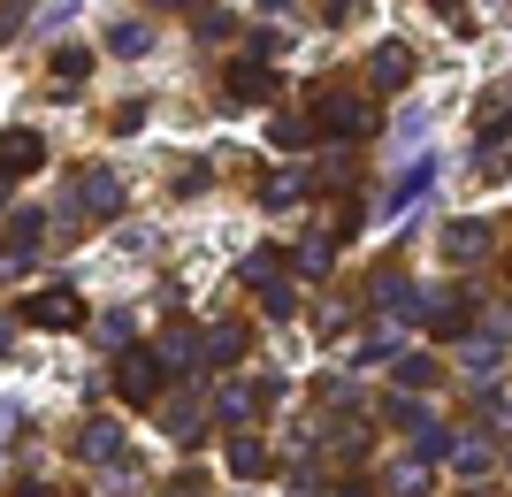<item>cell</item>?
<instances>
[{
	"label": "cell",
	"mask_w": 512,
	"mask_h": 497,
	"mask_svg": "<svg viewBox=\"0 0 512 497\" xmlns=\"http://www.w3.org/2000/svg\"><path fill=\"white\" fill-rule=\"evenodd\" d=\"M253 413H260V383L253 390H245V383L222 390V421H230V429H237V421H253Z\"/></svg>",
	"instance_id": "13"
},
{
	"label": "cell",
	"mask_w": 512,
	"mask_h": 497,
	"mask_svg": "<svg viewBox=\"0 0 512 497\" xmlns=\"http://www.w3.org/2000/svg\"><path fill=\"white\" fill-rule=\"evenodd\" d=\"M77 452H85L92 467H123V459H130V436L115 429V421H85V436H77Z\"/></svg>",
	"instance_id": "4"
},
{
	"label": "cell",
	"mask_w": 512,
	"mask_h": 497,
	"mask_svg": "<svg viewBox=\"0 0 512 497\" xmlns=\"http://www.w3.org/2000/svg\"><path fill=\"white\" fill-rule=\"evenodd\" d=\"M85 69H92V54H85V46H62V54H54V77H62V85H77Z\"/></svg>",
	"instance_id": "18"
},
{
	"label": "cell",
	"mask_w": 512,
	"mask_h": 497,
	"mask_svg": "<svg viewBox=\"0 0 512 497\" xmlns=\"http://www.w3.org/2000/svg\"><path fill=\"white\" fill-rule=\"evenodd\" d=\"M321 497H360V482H337V490H321Z\"/></svg>",
	"instance_id": "23"
},
{
	"label": "cell",
	"mask_w": 512,
	"mask_h": 497,
	"mask_svg": "<svg viewBox=\"0 0 512 497\" xmlns=\"http://www.w3.org/2000/svg\"><path fill=\"white\" fill-rule=\"evenodd\" d=\"M0 352H8V329H0Z\"/></svg>",
	"instance_id": "26"
},
{
	"label": "cell",
	"mask_w": 512,
	"mask_h": 497,
	"mask_svg": "<svg viewBox=\"0 0 512 497\" xmlns=\"http://www.w3.org/2000/svg\"><path fill=\"white\" fill-rule=\"evenodd\" d=\"M77 199H85V215H115V207H123L115 169H85V176H77Z\"/></svg>",
	"instance_id": "7"
},
{
	"label": "cell",
	"mask_w": 512,
	"mask_h": 497,
	"mask_svg": "<svg viewBox=\"0 0 512 497\" xmlns=\"http://www.w3.org/2000/svg\"><path fill=\"white\" fill-rule=\"evenodd\" d=\"M169 497H207V482H192V475H184V482H169Z\"/></svg>",
	"instance_id": "21"
},
{
	"label": "cell",
	"mask_w": 512,
	"mask_h": 497,
	"mask_svg": "<svg viewBox=\"0 0 512 497\" xmlns=\"http://www.w3.org/2000/svg\"><path fill=\"white\" fill-rule=\"evenodd\" d=\"M39 161H46L39 130H0V176H31Z\"/></svg>",
	"instance_id": "5"
},
{
	"label": "cell",
	"mask_w": 512,
	"mask_h": 497,
	"mask_svg": "<svg viewBox=\"0 0 512 497\" xmlns=\"http://www.w3.org/2000/svg\"><path fill=\"white\" fill-rule=\"evenodd\" d=\"M268 467H276V459H268V444H253V436H237V444H230V475L253 482V475H268Z\"/></svg>",
	"instance_id": "9"
},
{
	"label": "cell",
	"mask_w": 512,
	"mask_h": 497,
	"mask_svg": "<svg viewBox=\"0 0 512 497\" xmlns=\"http://www.w3.org/2000/svg\"><path fill=\"white\" fill-rule=\"evenodd\" d=\"M107 46H115V54H146L153 31H146V23H115V31H107Z\"/></svg>",
	"instance_id": "16"
},
{
	"label": "cell",
	"mask_w": 512,
	"mask_h": 497,
	"mask_svg": "<svg viewBox=\"0 0 512 497\" xmlns=\"http://www.w3.org/2000/svg\"><path fill=\"white\" fill-rule=\"evenodd\" d=\"M245 283H260V291H276V283H283V253H276V245L245 253Z\"/></svg>",
	"instance_id": "11"
},
{
	"label": "cell",
	"mask_w": 512,
	"mask_h": 497,
	"mask_svg": "<svg viewBox=\"0 0 512 497\" xmlns=\"http://www.w3.org/2000/svg\"><path fill=\"white\" fill-rule=\"evenodd\" d=\"M161 421H169V436H184V444H192V436H199V398H176Z\"/></svg>",
	"instance_id": "15"
},
{
	"label": "cell",
	"mask_w": 512,
	"mask_h": 497,
	"mask_svg": "<svg viewBox=\"0 0 512 497\" xmlns=\"http://www.w3.org/2000/svg\"><path fill=\"white\" fill-rule=\"evenodd\" d=\"M260 299H268V314H276V322H283V314L299 306V291H291V283H276V291H260Z\"/></svg>",
	"instance_id": "19"
},
{
	"label": "cell",
	"mask_w": 512,
	"mask_h": 497,
	"mask_svg": "<svg viewBox=\"0 0 512 497\" xmlns=\"http://www.w3.org/2000/svg\"><path fill=\"white\" fill-rule=\"evenodd\" d=\"M314 130H321V138H360V130H367V100H360V92H344V85H329L314 100Z\"/></svg>",
	"instance_id": "2"
},
{
	"label": "cell",
	"mask_w": 512,
	"mask_h": 497,
	"mask_svg": "<svg viewBox=\"0 0 512 497\" xmlns=\"http://www.w3.org/2000/svg\"><path fill=\"white\" fill-rule=\"evenodd\" d=\"M161 383H169V360H161L153 345L115 352V390H123V398H138V406H146V398H161Z\"/></svg>",
	"instance_id": "1"
},
{
	"label": "cell",
	"mask_w": 512,
	"mask_h": 497,
	"mask_svg": "<svg viewBox=\"0 0 512 497\" xmlns=\"http://www.w3.org/2000/svg\"><path fill=\"white\" fill-rule=\"evenodd\" d=\"M299 192H306V176H291V169H283V176H268V184H260V207H291Z\"/></svg>",
	"instance_id": "14"
},
{
	"label": "cell",
	"mask_w": 512,
	"mask_h": 497,
	"mask_svg": "<svg viewBox=\"0 0 512 497\" xmlns=\"http://www.w3.org/2000/svg\"><path fill=\"white\" fill-rule=\"evenodd\" d=\"M8 31H16V8H0V39H8Z\"/></svg>",
	"instance_id": "24"
},
{
	"label": "cell",
	"mask_w": 512,
	"mask_h": 497,
	"mask_svg": "<svg viewBox=\"0 0 512 497\" xmlns=\"http://www.w3.org/2000/svg\"><path fill=\"white\" fill-rule=\"evenodd\" d=\"M237 352H245V329H237V322H222V329L207 337V345H199V360H207V368H222V360H237Z\"/></svg>",
	"instance_id": "10"
},
{
	"label": "cell",
	"mask_w": 512,
	"mask_h": 497,
	"mask_svg": "<svg viewBox=\"0 0 512 497\" xmlns=\"http://www.w3.org/2000/svg\"><path fill=\"white\" fill-rule=\"evenodd\" d=\"M199 31H207V39H222V31H237V16H230V8H207V16H199Z\"/></svg>",
	"instance_id": "20"
},
{
	"label": "cell",
	"mask_w": 512,
	"mask_h": 497,
	"mask_svg": "<svg viewBox=\"0 0 512 497\" xmlns=\"http://www.w3.org/2000/svg\"><path fill=\"white\" fill-rule=\"evenodd\" d=\"M153 352H161L169 368H192V360H199V345H192V337H184V329H169V337H161V345H153Z\"/></svg>",
	"instance_id": "17"
},
{
	"label": "cell",
	"mask_w": 512,
	"mask_h": 497,
	"mask_svg": "<svg viewBox=\"0 0 512 497\" xmlns=\"http://www.w3.org/2000/svg\"><path fill=\"white\" fill-rule=\"evenodd\" d=\"M8 429H16V406H8V398H0V444H8Z\"/></svg>",
	"instance_id": "22"
},
{
	"label": "cell",
	"mask_w": 512,
	"mask_h": 497,
	"mask_svg": "<svg viewBox=\"0 0 512 497\" xmlns=\"http://www.w3.org/2000/svg\"><path fill=\"white\" fill-rule=\"evenodd\" d=\"M375 77H383V85H406V77H413V54H406V46H375Z\"/></svg>",
	"instance_id": "12"
},
{
	"label": "cell",
	"mask_w": 512,
	"mask_h": 497,
	"mask_svg": "<svg viewBox=\"0 0 512 497\" xmlns=\"http://www.w3.org/2000/svg\"><path fill=\"white\" fill-rule=\"evenodd\" d=\"M23 497H54V490H46V482H23Z\"/></svg>",
	"instance_id": "25"
},
{
	"label": "cell",
	"mask_w": 512,
	"mask_h": 497,
	"mask_svg": "<svg viewBox=\"0 0 512 497\" xmlns=\"http://www.w3.org/2000/svg\"><path fill=\"white\" fill-rule=\"evenodd\" d=\"M222 85H230V108H245V100H268V85H276V77H268L260 62H230V77H222Z\"/></svg>",
	"instance_id": "8"
},
{
	"label": "cell",
	"mask_w": 512,
	"mask_h": 497,
	"mask_svg": "<svg viewBox=\"0 0 512 497\" xmlns=\"http://www.w3.org/2000/svg\"><path fill=\"white\" fill-rule=\"evenodd\" d=\"M23 322H39V329H77V322H85V299H77V291H31V299H23Z\"/></svg>",
	"instance_id": "3"
},
{
	"label": "cell",
	"mask_w": 512,
	"mask_h": 497,
	"mask_svg": "<svg viewBox=\"0 0 512 497\" xmlns=\"http://www.w3.org/2000/svg\"><path fill=\"white\" fill-rule=\"evenodd\" d=\"M46 238V215H31V207H16L8 215V253H0V268H23L31 260V245Z\"/></svg>",
	"instance_id": "6"
}]
</instances>
